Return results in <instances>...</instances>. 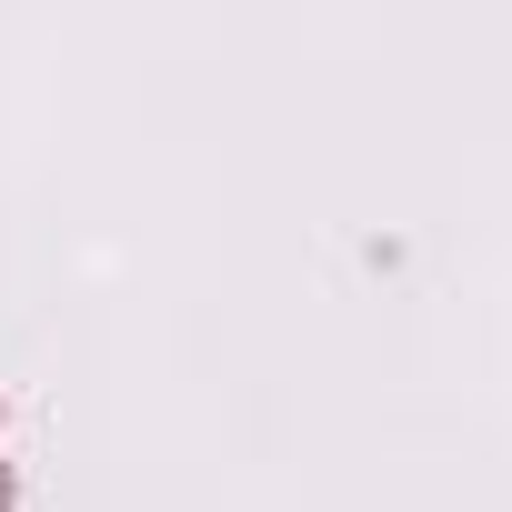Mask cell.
<instances>
[{
	"label": "cell",
	"instance_id": "6da1fadb",
	"mask_svg": "<svg viewBox=\"0 0 512 512\" xmlns=\"http://www.w3.org/2000/svg\"><path fill=\"white\" fill-rule=\"evenodd\" d=\"M11 502H21V482H11V462H0V512H11Z\"/></svg>",
	"mask_w": 512,
	"mask_h": 512
}]
</instances>
